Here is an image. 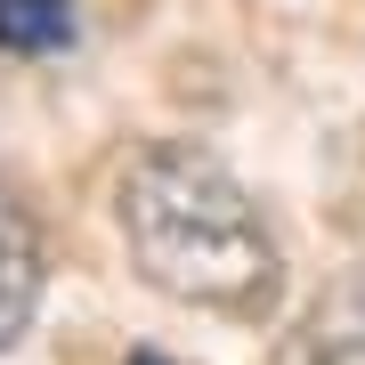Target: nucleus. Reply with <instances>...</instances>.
<instances>
[{
  "instance_id": "nucleus-5",
  "label": "nucleus",
  "mask_w": 365,
  "mask_h": 365,
  "mask_svg": "<svg viewBox=\"0 0 365 365\" xmlns=\"http://www.w3.org/2000/svg\"><path fill=\"white\" fill-rule=\"evenodd\" d=\"M130 365H170V357L163 349H130Z\"/></svg>"
},
{
  "instance_id": "nucleus-3",
  "label": "nucleus",
  "mask_w": 365,
  "mask_h": 365,
  "mask_svg": "<svg viewBox=\"0 0 365 365\" xmlns=\"http://www.w3.org/2000/svg\"><path fill=\"white\" fill-rule=\"evenodd\" d=\"M276 365H365V276H341L317 292V309L276 349Z\"/></svg>"
},
{
  "instance_id": "nucleus-1",
  "label": "nucleus",
  "mask_w": 365,
  "mask_h": 365,
  "mask_svg": "<svg viewBox=\"0 0 365 365\" xmlns=\"http://www.w3.org/2000/svg\"><path fill=\"white\" fill-rule=\"evenodd\" d=\"M114 211L155 292L203 317H244V325L284 300V260L268 244V220L211 146H146L122 170Z\"/></svg>"
},
{
  "instance_id": "nucleus-4",
  "label": "nucleus",
  "mask_w": 365,
  "mask_h": 365,
  "mask_svg": "<svg viewBox=\"0 0 365 365\" xmlns=\"http://www.w3.org/2000/svg\"><path fill=\"white\" fill-rule=\"evenodd\" d=\"M73 9L66 0H0V57H66Z\"/></svg>"
},
{
  "instance_id": "nucleus-2",
  "label": "nucleus",
  "mask_w": 365,
  "mask_h": 365,
  "mask_svg": "<svg viewBox=\"0 0 365 365\" xmlns=\"http://www.w3.org/2000/svg\"><path fill=\"white\" fill-rule=\"evenodd\" d=\"M41 276H49L41 227H33V211L9 195V179H0V349L25 341L33 309H41Z\"/></svg>"
}]
</instances>
